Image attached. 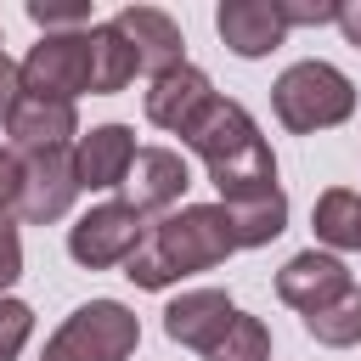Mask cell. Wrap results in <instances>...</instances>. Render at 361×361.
<instances>
[{
    "label": "cell",
    "mask_w": 361,
    "mask_h": 361,
    "mask_svg": "<svg viewBox=\"0 0 361 361\" xmlns=\"http://www.w3.org/2000/svg\"><path fill=\"white\" fill-rule=\"evenodd\" d=\"M231 254H237V243H231L226 209L220 203H180L175 214H164V220L147 226L141 248L124 259V276L135 288L158 293V288H169L180 276H197V271L226 265Z\"/></svg>",
    "instance_id": "1"
},
{
    "label": "cell",
    "mask_w": 361,
    "mask_h": 361,
    "mask_svg": "<svg viewBox=\"0 0 361 361\" xmlns=\"http://www.w3.org/2000/svg\"><path fill=\"white\" fill-rule=\"evenodd\" d=\"M180 141L209 164V180H214L220 203L276 186V152L259 135L254 113L243 102H231V96H209V107L180 130Z\"/></svg>",
    "instance_id": "2"
},
{
    "label": "cell",
    "mask_w": 361,
    "mask_h": 361,
    "mask_svg": "<svg viewBox=\"0 0 361 361\" xmlns=\"http://www.w3.org/2000/svg\"><path fill=\"white\" fill-rule=\"evenodd\" d=\"M271 107L282 118V130L293 135H316V130H333L355 113V85L322 62V56H305L293 68H282V79L271 85Z\"/></svg>",
    "instance_id": "3"
},
{
    "label": "cell",
    "mask_w": 361,
    "mask_h": 361,
    "mask_svg": "<svg viewBox=\"0 0 361 361\" xmlns=\"http://www.w3.org/2000/svg\"><path fill=\"white\" fill-rule=\"evenodd\" d=\"M141 344V322L118 299H90L79 305L39 350V361H130Z\"/></svg>",
    "instance_id": "4"
},
{
    "label": "cell",
    "mask_w": 361,
    "mask_h": 361,
    "mask_svg": "<svg viewBox=\"0 0 361 361\" xmlns=\"http://www.w3.org/2000/svg\"><path fill=\"white\" fill-rule=\"evenodd\" d=\"M17 90L45 96V102H73L90 90V28L73 34H45L23 62H17Z\"/></svg>",
    "instance_id": "5"
},
{
    "label": "cell",
    "mask_w": 361,
    "mask_h": 361,
    "mask_svg": "<svg viewBox=\"0 0 361 361\" xmlns=\"http://www.w3.org/2000/svg\"><path fill=\"white\" fill-rule=\"evenodd\" d=\"M141 237H147V220L130 203H96L68 226V254L85 271H107V265H124L141 248Z\"/></svg>",
    "instance_id": "6"
},
{
    "label": "cell",
    "mask_w": 361,
    "mask_h": 361,
    "mask_svg": "<svg viewBox=\"0 0 361 361\" xmlns=\"http://www.w3.org/2000/svg\"><path fill=\"white\" fill-rule=\"evenodd\" d=\"M23 158V197H17V214L28 226H51L73 209L79 197V180H73V152L56 147V152H17Z\"/></svg>",
    "instance_id": "7"
},
{
    "label": "cell",
    "mask_w": 361,
    "mask_h": 361,
    "mask_svg": "<svg viewBox=\"0 0 361 361\" xmlns=\"http://www.w3.org/2000/svg\"><path fill=\"white\" fill-rule=\"evenodd\" d=\"M350 288H355L350 265H344L338 254H327V248H305V254H293V259L276 271V299H282V305H293L299 316L327 310V305H333V299H344Z\"/></svg>",
    "instance_id": "8"
},
{
    "label": "cell",
    "mask_w": 361,
    "mask_h": 361,
    "mask_svg": "<svg viewBox=\"0 0 361 361\" xmlns=\"http://www.w3.org/2000/svg\"><path fill=\"white\" fill-rule=\"evenodd\" d=\"M192 186V169H186V158L175 152V147H135V164H130V175H124V197L118 203H130L141 220L147 214H158V209H175L180 203V192Z\"/></svg>",
    "instance_id": "9"
},
{
    "label": "cell",
    "mask_w": 361,
    "mask_h": 361,
    "mask_svg": "<svg viewBox=\"0 0 361 361\" xmlns=\"http://www.w3.org/2000/svg\"><path fill=\"white\" fill-rule=\"evenodd\" d=\"M113 28H118L124 45L135 51V68L152 73V79H164L169 68L186 62V34H180V23H175L169 11H158V6H124V11L113 17Z\"/></svg>",
    "instance_id": "10"
},
{
    "label": "cell",
    "mask_w": 361,
    "mask_h": 361,
    "mask_svg": "<svg viewBox=\"0 0 361 361\" xmlns=\"http://www.w3.org/2000/svg\"><path fill=\"white\" fill-rule=\"evenodd\" d=\"M6 118V135H11V152H56L79 135V113L73 102H45V96H11V107L0 113Z\"/></svg>",
    "instance_id": "11"
},
{
    "label": "cell",
    "mask_w": 361,
    "mask_h": 361,
    "mask_svg": "<svg viewBox=\"0 0 361 361\" xmlns=\"http://www.w3.org/2000/svg\"><path fill=\"white\" fill-rule=\"evenodd\" d=\"M135 164V130L130 124H96L73 141V180L79 192H113L124 186Z\"/></svg>",
    "instance_id": "12"
},
{
    "label": "cell",
    "mask_w": 361,
    "mask_h": 361,
    "mask_svg": "<svg viewBox=\"0 0 361 361\" xmlns=\"http://www.w3.org/2000/svg\"><path fill=\"white\" fill-rule=\"evenodd\" d=\"M231 316H237V305H231V293L226 288H192V293H180V299H169V310H164V333L175 338V344H186V350H214V338L231 327Z\"/></svg>",
    "instance_id": "13"
},
{
    "label": "cell",
    "mask_w": 361,
    "mask_h": 361,
    "mask_svg": "<svg viewBox=\"0 0 361 361\" xmlns=\"http://www.w3.org/2000/svg\"><path fill=\"white\" fill-rule=\"evenodd\" d=\"M214 28H220L226 51H237V56H271L288 39V23H282L276 0H226L214 11Z\"/></svg>",
    "instance_id": "14"
},
{
    "label": "cell",
    "mask_w": 361,
    "mask_h": 361,
    "mask_svg": "<svg viewBox=\"0 0 361 361\" xmlns=\"http://www.w3.org/2000/svg\"><path fill=\"white\" fill-rule=\"evenodd\" d=\"M209 96H214L209 73L192 68V62H180V68H169L164 79H152V90H147V118H152L158 130L180 135V130L209 107Z\"/></svg>",
    "instance_id": "15"
},
{
    "label": "cell",
    "mask_w": 361,
    "mask_h": 361,
    "mask_svg": "<svg viewBox=\"0 0 361 361\" xmlns=\"http://www.w3.org/2000/svg\"><path fill=\"white\" fill-rule=\"evenodd\" d=\"M220 209L231 220V243L237 248H265V243H276L288 231V197H282V186L254 192V197H231Z\"/></svg>",
    "instance_id": "16"
},
{
    "label": "cell",
    "mask_w": 361,
    "mask_h": 361,
    "mask_svg": "<svg viewBox=\"0 0 361 361\" xmlns=\"http://www.w3.org/2000/svg\"><path fill=\"white\" fill-rule=\"evenodd\" d=\"M135 51L124 45V34L113 23H90V96H118L135 79Z\"/></svg>",
    "instance_id": "17"
},
{
    "label": "cell",
    "mask_w": 361,
    "mask_h": 361,
    "mask_svg": "<svg viewBox=\"0 0 361 361\" xmlns=\"http://www.w3.org/2000/svg\"><path fill=\"white\" fill-rule=\"evenodd\" d=\"M310 226H316V243L333 248H361V192L350 186H327L310 209Z\"/></svg>",
    "instance_id": "18"
},
{
    "label": "cell",
    "mask_w": 361,
    "mask_h": 361,
    "mask_svg": "<svg viewBox=\"0 0 361 361\" xmlns=\"http://www.w3.org/2000/svg\"><path fill=\"white\" fill-rule=\"evenodd\" d=\"M305 333H310L316 344H327V350H350V344H361V288H350V293L333 299L327 310L305 316Z\"/></svg>",
    "instance_id": "19"
},
{
    "label": "cell",
    "mask_w": 361,
    "mask_h": 361,
    "mask_svg": "<svg viewBox=\"0 0 361 361\" xmlns=\"http://www.w3.org/2000/svg\"><path fill=\"white\" fill-rule=\"evenodd\" d=\"M203 361H271V327L259 316H231V327L214 338V350Z\"/></svg>",
    "instance_id": "20"
},
{
    "label": "cell",
    "mask_w": 361,
    "mask_h": 361,
    "mask_svg": "<svg viewBox=\"0 0 361 361\" xmlns=\"http://www.w3.org/2000/svg\"><path fill=\"white\" fill-rule=\"evenodd\" d=\"M28 23H39L45 34H73L79 23H90V0H28Z\"/></svg>",
    "instance_id": "21"
},
{
    "label": "cell",
    "mask_w": 361,
    "mask_h": 361,
    "mask_svg": "<svg viewBox=\"0 0 361 361\" xmlns=\"http://www.w3.org/2000/svg\"><path fill=\"white\" fill-rule=\"evenodd\" d=\"M34 333V310L23 299H0V361H17Z\"/></svg>",
    "instance_id": "22"
},
{
    "label": "cell",
    "mask_w": 361,
    "mask_h": 361,
    "mask_svg": "<svg viewBox=\"0 0 361 361\" xmlns=\"http://www.w3.org/2000/svg\"><path fill=\"white\" fill-rule=\"evenodd\" d=\"M282 23L288 28H322V23H338V6L333 0H276Z\"/></svg>",
    "instance_id": "23"
},
{
    "label": "cell",
    "mask_w": 361,
    "mask_h": 361,
    "mask_svg": "<svg viewBox=\"0 0 361 361\" xmlns=\"http://www.w3.org/2000/svg\"><path fill=\"white\" fill-rule=\"evenodd\" d=\"M17 276H23V237H17V220L0 214V299Z\"/></svg>",
    "instance_id": "24"
},
{
    "label": "cell",
    "mask_w": 361,
    "mask_h": 361,
    "mask_svg": "<svg viewBox=\"0 0 361 361\" xmlns=\"http://www.w3.org/2000/svg\"><path fill=\"white\" fill-rule=\"evenodd\" d=\"M17 197H23V158L11 147H0V214L17 209Z\"/></svg>",
    "instance_id": "25"
},
{
    "label": "cell",
    "mask_w": 361,
    "mask_h": 361,
    "mask_svg": "<svg viewBox=\"0 0 361 361\" xmlns=\"http://www.w3.org/2000/svg\"><path fill=\"white\" fill-rule=\"evenodd\" d=\"M338 28H344V39L361 51V0H344V6H338Z\"/></svg>",
    "instance_id": "26"
},
{
    "label": "cell",
    "mask_w": 361,
    "mask_h": 361,
    "mask_svg": "<svg viewBox=\"0 0 361 361\" xmlns=\"http://www.w3.org/2000/svg\"><path fill=\"white\" fill-rule=\"evenodd\" d=\"M11 96H17V62L6 56V39H0V113L11 107Z\"/></svg>",
    "instance_id": "27"
}]
</instances>
